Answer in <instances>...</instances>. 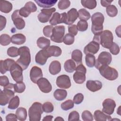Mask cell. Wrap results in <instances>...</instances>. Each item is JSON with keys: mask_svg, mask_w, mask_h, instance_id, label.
I'll list each match as a JSON object with an SVG mask.
<instances>
[{"mask_svg": "<svg viewBox=\"0 0 121 121\" xmlns=\"http://www.w3.org/2000/svg\"><path fill=\"white\" fill-rule=\"evenodd\" d=\"M115 32H116V34L119 37H121V26L120 25L119 26H118L116 28V30H115Z\"/></svg>", "mask_w": 121, "mask_h": 121, "instance_id": "94428289", "label": "cell"}, {"mask_svg": "<svg viewBox=\"0 0 121 121\" xmlns=\"http://www.w3.org/2000/svg\"><path fill=\"white\" fill-rule=\"evenodd\" d=\"M100 44L95 41L88 43L84 49V52L86 55L87 54H96L99 51Z\"/></svg>", "mask_w": 121, "mask_h": 121, "instance_id": "d6986e66", "label": "cell"}, {"mask_svg": "<svg viewBox=\"0 0 121 121\" xmlns=\"http://www.w3.org/2000/svg\"><path fill=\"white\" fill-rule=\"evenodd\" d=\"M61 70L60 63L58 60H53L50 64L49 71L53 75L58 74Z\"/></svg>", "mask_w": 121, "mask_h": 121, "instance_id": "cb8c5ba5", "label": "cell"}, {"mask_svg": "<svg viewBox=\"0 0 121 121\" xmlns=\"http://www.w3.org/2000/svg\"><path fill=\"white\" fill-rule=\"evenodd\" d=\"M13 88L5 87L3 90H0V105L4 106L6 105L10 100L14 97L15 92L12 90Z\"/></svg>", "mask_w": 121, "mask_h": 121, "instance_id": "9c48e42d", "label": "cell"}, {"mask_svg": "<svg viewBox=\"0 0 121 121\" xmlns=\"http://www.w3.org/2000/svg\"><path fill=\"white\" fill-rule=\"evenodd\" d=\"M19 98L18 96L16 95L14 96L9 102L8 108L11 110L17 109L19 105Z\"/></svg>", "mask_w": 121, "mask_h": 121, "instance_id": "d590c367", "label": "cell"}, {"mask_svg": "<svg viewBox=\"0 0 121 121\" xmlns=\"http://www.w3.org/2000/svg\"><path fill=\"white\" fill-rule=\"evenodd\" d=\"M113 36L111 31L105 30L101 32L99 35H94L93 41L101 44L103 47L109 49L113 43Z\"/></svg>", "mask_w": 121, "mask_h": 121, "instance_id": "6da1fadb", "label": "cell"}, {"mask_svg": "<svg viewBox=\"0 0 121 121\" xmlns=\"http://www.w3.org/2000/svg\"><path fill=\"white\" fill-rule=\"evenodd\" d=\"M82 119L84 121H93V116L90 112L86 110L82 113Z\"/></svg>", "mask_w": 121, "mask_h": 121, "instance_id": "c3c4849f", "label": "cell"}, {"mask_svg": "<svg viewBox=\"0 0 121 121\" xmlns=\"http://www.w3.org/2000/svg\"><path fill=\"white\" fill-rule=\"evenodd\" d=\"M67 15L66 12L60 14L58 12H55L49 21L52 26H55L60 23L66 24L67 21Z\"/></svg>", "mask_w": 121, "mask_h": 121, "instance_id": "4fadbf2b", "label": "cell"}, {"mask_svg": "<svg viewBox=\"0 0 121 121\" xmlns=\"http://www.w3.org/2000/svg\"><path fill=\"white\" fill-rule=\"evenodd\" d=\"M15 63L14 60L7 59L4 60H0V72L1 74H4L7 71H9L11 66Z\"/></svg>", "mask_w": 121, "mask_h": 121, "instance_id": "ffe728a7", "label": "cell"}, {"mask_svg": "<svg viewBox=\"0 0 121 121\" xmlns=\"http://www.w3.org/2000/svg\"><path fill=\"white\" fill-rule=\"evenodd\" d=\"M26 41V36L22 34H17L13 35L11 37V43L15 44H23L25 43Z\"/></svg>", "mask_w": 121, "mask_h": 121, "instance_id": "d4e9b609", "label": "cell"}, {"mask_svg": "<svg viewBox=\"0 0 121 121\" xmlns=\"http://www.w3.org/2000/svg\"><path fill=\"white\" fill-rule=\"evenodd\" d=\"M78 18L80 20L86 21L91 17L89 12L85 9H81L78 11Z\"/></svg>", "mask_w": 121, "mask_h": 121, "instance_id": "e575fe53", "label": "cell"}, {"mask_svg": "<svg viewBox=\"0 0 121 121\" xmlns=\"http://www.w3.org/2000/svg\"><path fill=\"white\" fill-rule=\"evenodd\" d=\"M106 11L107 15L111 17H114L118 14V9L115 6L110 5L106 7Z\"/></svg>", "mask_w": 121, "mask_h": 121, "instance_id": "74e56055", "label": "cell"}, {"mask_svg": "<svg viewBox=\"0 0 121 121\" xmlns=\"http://www.w3.org/2000/svg\"><path fill=\"white\" fill-rule=\"evenodd\" d=\"M50 57L52 56L59 57L62 53V50L60 47L57 46L52 45L46 49Z\"/></svg>", "mask_w": 121, "mask_h": 121, "instance_id": "484cf974", "label": "cell"}, {"mask_svg": "<svg viewBox=\"0 0 121 121\" xmlns=\"http://www.w3.org/2000/svg\"><path fill=\"white\" fill-rule=\"evenodd\" d=\"M54 121H64V119L61 117H57V118H56L55 119H54Z\"/></svg>", "mask_w": 121, "mask_h": 121, "instance_id": "6125c7cd", "label": "cell"}, {"mask_svg": "<svg viewBox=\"0 0 121 121\" xmlns=\"http://www.w3.org/2000/svg\"><path fill=\"white\" fill-rule=\"evenodd\" d=\"M79 114L78 112L76 111H73L70 112L68 117V121H79Z\"/></svg>", "mask_w": 121, "mask_h": 121, "instance_id": "816d5d0a", "label": "cell"}, {"mask_svg": "<svg viewBox=\"0 0 121 121\" xmlns=\"http://www.w3.org/2000/svg\"><path fill=\"white\" fill-rule=\"evenodd\" d=\"M94 117L96 121H110L112 117L110 115L106 114L100 110H96L94 113Z\"/></svg>", "mask_w": 121, "mask_h": 121, "instance_id": "603a6c76", "label": "cell"}, {"mask_svg": "<svg viewBox=\"0 0 121 121\" xmlns=\"http://www.w3.org/2000/svg\"><path fill=\"white\" fill-rule=\"evenodd\" d=\"M50 56L46 49H42L39 51L35 57V60L37 64L40 65H44Z\"/></svg>", "mask_w": 121, "mask_h": 121, "instance_id": "e0dca14e", "label": "cell"}, {"mask_svg": "<svg viewBox=\"0 0 121 121\" xmlns=\"http://www.w3.org/2000/svg\"><path fill=\"white\" fill-rule=\"evenodd\" d=\"M12 4L9 1L6 0L0 1V10L4 13H9L12 9Z\"/></svg>", "mask_w": 121, "mask_h": 121, "instance_id": "83f0119b", "label": "cell"}, {"mask_svg": "<svg viewBox=\"0 0 121 121\" xmlns=\"http://www.w3.org/2000/svg\"><path fill=\"white\" fill-rule=\"evenodd\" d=\"M67 21L65 24L71 25L77 20L78 17V11L77 9L75 8H72L70 9L67 13Z\"/></svg>", "mask_w": 121, "mask_h": 121, "instance_id": "7402d4cb", "label": "cell"}, {"mask_svg": "<svg viewBox=\"0 0 121 121\" xmlns=\"http://www.w3.org/2000/svg\"><path fill=\"white\" fill-rule=\"evenodd\" d=\"M23 70L22 67L17 62L11 66L9 71L13 79L15 82H19L23 80Z\"/></svg>", "mask_w": 121, "mask_h": 121, "instance_id": "30bf717a", "label": "cell"}, {"mask_svg": "<svg viewBox=\"0 0 121 121\" xmlns=\"http://www.w3.org/2000/svg\"><path fill=\"white\" fill-rule=\"evenodd\" d=\"M71 59L78 64H81L82 60V53L81 51L78 49L73 51L71 53Z\"/></svg>", "mask_w": 121, "mask_h": 121, "instance_id": "1f68e13d", "label": "cell"}, {"mask_svg": "<svg viewBox=\"0 0 121 121\" xmlns=\"http://www.w3.org/2000/svg\"><path fill=\"white\" fill-rule=\"evenodd\" d=\"M24 7L26 9V10L30 14L32 12H35L37 10L36 6L35 4H34V2L32 1H28L27 2H26Z\"/></svg>", "mask_w": 121, "mask_h": 121, "instance_id": "60d3db41", "label": "cell"}, {"mask_svg": "<svg viewBox=\"0 0 121 121\" xmlns=\"http://www.w3.org/2000/svg\"><path fill=\"white\" fill-rule=\"evenodd\" d=\"M64 69L68 73H72L76 69V63L72 59L67 60L64 64Z\"/></svg>", "mask_w": 121, "mask_h": 121, "instance_id": "f546056e", "label": "cell"}, {"mask_svg": "<svg viewBox=\"0 0 121 121\" xmlns=\"http://www.w3.org/2000/svg\"><path fill=\"white\" fill-rule=\"evenodd\" d=\"M102 104V111L104 112L108 115H111L113 113L116 107V103L113 100L107 98L104 101Z\"/></svg>", "mask_w": 121, "mask_h": 121, "instance_id": "5bb4252c", "label": "cell"}, {"mask_svg": "<svg viewBox=\"0 0 121 121\" xmlns=\"http://www.w3.org/2000/svg\"><path fill=\"white\" fill-rule=\"evenodd\" d=\"M7 20L5 17L0 16V31H2L6 26Z\"/></svg>", "mask_w": 121, "mask_h": 121, "instance_id": "9f6ffc18", "label": "cell"}, {"mask_svg": "<svg viewBox=\"0 0 121 121\" xmlns=\"http://www.w3.org/2000/svg\"><path fill=\"white\" fill-rule=\"evenodd\" d=\"M56 11L54 8L51 9H43L41 10V12L37 16L39 21L42 23H44L49 21L52 14Z\"/></svg>", "mask_w": 121, "mask_h": 121, "instance_id": "7c38bea8", "label": "cell"}, {"mask_svg": "<svg viewBox=\"0 0 121 121\" xmlns=\"http://www.w3.org/2000/svg\"><path fill=\"white\" fill-rule=\"evenodd\" d=\"M77 26L78 31L84 32L88 28V23L86 21L80 20L78 22Z\"/></svg>", "mask_w": 121, "mask_h": 121, "instance_id": "ee69618b", "label": "cell"}, {"mask_svg": "<svg viewBox=\"0 0 121 121\" xmlns=\"http://www.w3.org/2000/svg\"><path fill=\"white\" fill-rule=\"evenodd\" d=\"M81 3L84 8L89 9H94L97 5L95 0H81Z\"/></svg>", "mask_w": 121, "mask_h": 121, "instance_id": "836d02e7", "label": "cell"}, {"mask_svg": "<svg viewBox=\"0 0 121 121\" xmlns=\"http://www.w3.org/2000/svg\"><path fill=\"white\" fill-rule=\"evenodd\" d=\"M104 17L101 12L94 13L91 17V31L94 35H99L103 30Z\"/></svg>", "mask_w": 121, "mask_h": 121, "instance_id": "7a4b0ae2", "label": "cell"}, {"mask_svg": "<svg viewBox=\"0 0 121 121\" xmlns=\"http://www.w3.org/2000/svg\"><path fill=\"white\" fill-rule=\"evenodd\" d=\"M20 57L16 62L20 65L23 70L26 69L31 62V54L30 50L27 46H22L18 49Z\"/></svg>", "mask_w": 121, "mask_h": 121, "instance_id": "3957f363", "label": "cell"}, {"mask_svg": "<svg viewBox=\"0 0 121 121\" xmlns=\"http://www.w3.org/2000/svg\"><path fill=\"white\" fill-rule=\"evenodd\" d=\"M67 95V92L65 89H57L53 93L55 99L57 101H62L66 98Z\"/></svg>", "mask_w": 121, "mask_h": 121, "instance_id": "f1b7e54d", "label": "cell"}, {"mask_svg": "<svg viewBox=\"0 0 121 121\" xmlns=\"http://www.w3.org/2000/svg\"><path fill=\"white\" fill-rule=\"evenodd\" d=\"M25 89L26 85L22 81L17 82V83L14 85V91L15 92L22 93L25 91Z\"/></svg>", "mask_w": 121, "mask_h": 121, "instance_id": "f35d334b", "label": "cell"}, {"mask_svg": "<svg viewBox=\"0 0 121 121\" xmlns=\"http://www.w3.org/2000/svg\"><path fill=\"white\" fill-rule=\"evenodd\" d=\"M40 90L44 93H48L52 90V86L48 80L45 78H40L36 83Z\"/></svg>", "mask_w": 121, "mask_h": 121, "instance_id": "2e32d148", "label": "cell"}, {"mask_svg": "<svg viewBox=\"0 0 121 121\" xmlns=\"http://www.w3.org/2000/svg\"><path fill=\"white\" fill-rule=\"evenodd\" d=\"M7 54L11 57H16L19 55L18 49L14 46L10 47L7 50Z\"/></svg>", "mask_w": 121, "mask_h": 121, "instance_id": "7dc6e473", "label": "cell"}, {"mask_svg": "<svg viewBox=\"0 0 121 121\" xmlns=\"http://www.w3.org/2000/svg\"><path fill=\"white\" fill-rule=\"evenodd\" d=\"M86 63L87 67L92 68L95 66V58L93 54H87L85 57Z\"/></svg>", "mask_w": 121, "mask_h": 121, "instance_id": "8d00e7d4", "label": "cell"}, {"mask_svg": "<svg viewBox=\"0 0 121 121\" xmlns=\"http://www.w3.org/2000/svg\"><path fill=\"white\" fill-rule=\"evenodd\" d=\"M53 27L52 25H47L43 28V34L47 37H51L52 35V32Z\"/></svg>", "mask_w": 121, "mask_h": 121, "instance_id": "681fc988", "label": "cell"}, {"mask_svg": "<svg viewBox=\"0 0 121 121\" xmlns=\"http://www.w3.org/2000/svg\"><path fill=\"white\" fill-rule=\"evenodd\" d=\"M11 42V37L7 34H2L0 36V43L2 46L9 45Z\"/></svg>", "mask_w": 121, "mask_h": 121, "instance_id": "ab89813d", "label": "cell"}, {"mask_svg": "<svg viewBox=\"0 0 121 121\" xmlns=\"http://www.w3.org/2000/svg\"><path fill=\"white\" fill-rule=\"evenodd\" d=\"M43 105L39 102L34 103L28 110V116L30 121H40L41 115L43 113Z\"/></svg>", "mask_w": 121, "mask_h": 121, "instance_id": "277c9868", "label": "cell"}, {"mask_svg": "<svg viewBox=\"0 0 121 121\" xmlns=\"http://www.w3.org/2000/svg\"><path fill=\"white\" fill-rule=\"evenodd\" d=\"M86 67L81 63L79 64L76 69V72L73 75V79L77 84H81L86 80Z\"/></svg>", "mask_w": 121, "mask_h": 121, "instance_id": "ba28073f", "label": "cell"}, {"mask_svg": "<svg viewBox=\"0 0 121 121\" xmlns=\"http://www.w3.org/2000/svg\"><path fill=\"white\" fill-rule=\"evenodd\" d=\"M17 115L13 113H9L6 116V121H17Z\"/></svg>", "mask_w": 121, "mask_h": 121, "instance_id": "6f0895ef", "label": "cell"}, {"mask_svg": "<svg viewBox=\"0 0 121 121\" xmlns=\"http://www.w3.org/2000/svg\"><path fill=\"white\" fill-rule=\"evenodd\" d=\"M74 102L71 100H68L61 104V108L64 111L69 110L74 107Z\"/></svg>", "mask_w": 121, "mask_h": 121, "instance_id": "b9f144b4", "label": "cell"}, {"mask_svg": "<svg viewBox=\"0 0 121 121\" xmlns=\"http://www.w3.org/2000/svg\"><path fill=\"white\" fill-rule=\"evenodd\" d=\"M68 31L69 34L73 36L76 35L78 32L77 26L76 25H71L68 26Z\"/></svg>", "mask_w": 121, "mask_h": 121, "instance_id": "db71d44e", "label": "cell"}, {"mask_svg": "<svg viewBox=\"0 0 121 121\" xmlns=\"http://www.w3.org/2000/svg\"><path fill=\"white\" fill-rule=\"evenodd\" d=\"M112 57L110 53L107 52H101L97 60H95V67L98 69L101 67L103 66L109 65L112 61Z\"/></svg>", "mask_w": 121, "mask_h": 121, "instance_id": "8992f818", "label": "cell"}, {"mask_svg": "<svg viewBox=\"0 0 121 121\" xmlns=\"http://www.w3.org/2000/svg\"><path fill=\"white\" fill-rule=\"evenodd\" d=\"M98 69L100 74L107 80H114L118 77L117 70L108 65L102 66Z\"/></svg>", "mask_w": 121, "mask_h": 121, "instance_id": "5b68a950", "label": "cell"}, {"mask_svg": "<svg viewBox=\"0 0 121 121\" xmlns=\"http://www.w3.org/2000/svg\"><path fill=\"white\" fill-rule=\"evenodd\" d=\"M43 112L46 113L52 112L54 110L53 105L49 102H46L43 104Z\"/></svg>", "mask_w": 121, "mask_h": 121, "instance_id": "f6af8a7d", "label": "cell"}, {"mask_svg": "<svg viewBox=\"0 0 121 121\" xmlns=\"http://www.w3.org/2000/svg\"><path fill=\"white\" fill-rule=\"evenodd\" d=\"M65 27L64 26H57L53 27L52 35L51 36V40L57 43L63 42Z\"/></svg>", "mask_w": 121, "mask_h": 121, "instance_id": "52a82bcc", "label": "cell"}, {"mask_svg": "<svg viewBox=\"0 0 121 121\" xmlns=\"http://www.w3.org/2000/svg\"><path fill=\"white\" fill-rule=\"evenodd\" d=\"M84 100V95L82 93L77 94L73 98V102L76 104H80Z\"/></svg>", "mask_w": 121, "mask_h": 121, "instance_id": "f5cc1de1", "label": "cell"}, {"mask_svg": "<svg viewBox=\"0 0 121 121\" xmlns=\"http://www.w3.org/2000/svg\"><path fill=\"white\" fill-rule=\"evenodd\" d=\"M57 0H35V1L40 7L48 8L55 5Z\"/></svg>", "mask_w": 121, "mask_h": 121, "instance_id": "4316f807", "label": "cell"}, {"mask_svg": "<svg viewBox=\"0 0 121 121\" xmlns=\"http://www.w3.org/2000/svg\"><path fill=\"white\" fill-rule=\"evenodd\" d=\"M9 80L8 78L6 76H1L0 77V85L4 87L9 85Z\"/></svg>", "mask_w": 121, "mask_h": 121, "instance_id": "11a10c76", "label": "cell"}, {"mask_svg": "<svg viewBox=\"0 0 121 121\" xmlns=\"http://www.w3.org/2000/svg\"><path fill=\"white\" fill-rule=\"evenodd\" d=\"M57 86L63 89H68L71 86V81L69 76L67 75H61L58 76L56 79Z\"/></svg>", "mask_w": 121, "mask_h": 121, "instance_id": "9a60e30c", "label": "cell"}, {"mask_svg": "<svg viewBox=\"0 0 121 121\" xmlns=\"http://www.w3.org/2000/svg\"><path fill=\"white\" fill-rule=\"evenodd\" d=\"M37 45L42 49H46L50 46V40L44 37H39L36 42Z\"/></svg>", "mask_w": 121, "mask_h": 121, "instance_id": "4dcf8cb0", "label": "cell"}, {"mask_svg": "<svg viewBox=\"0 0 121 121\" xmlns=\"http://www.w3.org/2000/svg\"><path fill=\"white\" fill-rule=\"evenodd\" d=\"M74 36L70 34H67L64 36L63 42L66 45L72 44L74 42Z\"/></svg>", "mask_w": 121, "mask_h": 121, "instance_id": "7bdbcfd3", "label": "cell"}, {"mask_svg": "<svg viewBox=\"0 0 121 121\" xmlns=\"http://www.w3.org/2000/svg\"><path fill=\"white\" fill-rule=\"evenodd\" d=\"M43 76V74L41 68L36 66L31 68L30 71V78L33 83L36 84L37 81L42 78Z\"/></svg>", "mask_w": 121, "mask_h": 121, "instance_id": "ac0fdd59", "label": "cell"}, {"mask_svg": "<svg viewBox=\"0 0 121 121\" xmlns=\"http://www.w3.org/2000/svg\"><path fill=\"white\" fill-rule=\"evenodd\" d=\"M53 116L52 115H47L43 118V121H52L53 118Z\"/></svg>", "mask_w": 121, "mask_h": 121, "instance_id": "91938a15", "label": "cell"}, {"mask_svg": "<svg viewBox=\"0 0 121 121\" xmlns=\"http://www.w3.org/2000/svg\"><path fill=\"white\" fill-rule=\"evenodd\" d=\"M11 19L15 27L18 30L23 29L26 25L25 22L19 14V10H15L11 15Z\"/></svg>", "mask_w": 121, "mask_h": 121, "instance_id": "8fae6325", "label": "cell"}, {"mask_svg": "<svg viewBox=\"0 0 121 121\" xmlns=\"http://www.w3.org/2000/svg\"><path fill=\"white\" fill-rule=\"evenodd\" d=\"M110 52L113 55H117L120 52V47L119 45L113 42L112 45L109 49Z\"/></svg>", "mask_w": 121, "mask_h": 121, "instance_id": "f907efd6", "label": "cell"}, {"mask_svg": "<svg viewBox=\"0 0 121 121\" xmlns=\"http://www.w3.org/2000/svg\"><path fill=\"white\" fill-rule=\"evenodd\" d=\"M16 114L17 115V119L20 121H25L27 118L26 110L23 107H19L17 109Z\"/></svg>", "mask_w": 121, "mask_h": 121, "instance_id": "d6a6232c", "label": "cell"}, {"mask_svg": "<svg viewBox=\"0 0 121 121\" xmlns=\"http://www.w3.org/2000/svg\"><path fill=\"white\" fill-rule=\"evenodd\" d=\"M86 88L91 92H96L102 87V83L98 80H88L86 83Z\"/></svg>", "mask_w": 121, "mask_h": 121, "instance_id": "44dd1931", "label": "cell"}, {"mask_svg": "<svg viewBox=\"0 0 121 121\" xmlns=\"http://www.w3.org/2000/svg\"><path fill=\"white\" fill-rule=\"evenodd\" d=\"M112 2V1H108V0H101L100 1L101 5L104 7H107L108 6L110 5L111 3Z\"/></svg>", "mask_w": 121, "mask_h": 121, "instance_id": "680465c9", "label": "cell"}, {"mask_svg": "<svg viewBox=\"0 0 121 121\" xmlns=\"http://www.w3.org/2000/svg\"><path fill=\"white\" fill-rule=\"evenodd\" d=\"M70 1L69 0H60L58 4V8L60 10L67 9L69 7Z\"/></svg>", "mask_w": 121, "mask_h": 121, "instance_id": "bcb514c9", "label": "cell"}]
</instances>
